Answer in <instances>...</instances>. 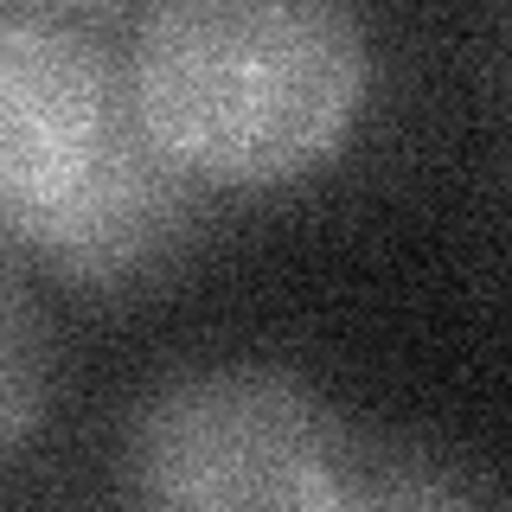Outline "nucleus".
Masks as SVG:
<instances>
[{
  "instance_id": "1",
  "label": "nucleus",
  "mask_w": 512,
  "mask_h": 512,
  "mask_svg": "<svg viewBox=\"0 0 512 512\" xmlns=\"http://www.w3.org/2000/svg\"><path fill=\"white\" fill-rule=\"evenodd\" d=\"M186 180L84 32L32 7L0 20V218L13 244L71 282L116 288L173 250Z\"/></svg>"
},
{
  "instance_id": "2",
  "label": "nucleus",
  "mask_w": 512,
  "mask_h": 512,
  "mask_svg": "<svg viewBox=\"0 0 512 512\" xmlns=\"http://www.w3.org/2000/svg\"><path fill=\"white\" fill-rule=\"evenodd\" d=\"M128 90L192 180L276 186L346 141L365 39L340 0H160L135 32Z\"/></svg>"
},
{
  "instance_id": "3",
  "label": "nucleus",
  "mask_w": 512,
  "mask_h": 512,
  "mask_svg": "<svg viewBox=\"0 0 512 512\" xmlns=\"http://www.w3.org/2000/svg\"><path fill=\"white\" fill-rule=\"evenodd\" d=\"M122 474L135 500L173 512L340 506L346 442L333 416L276 372H192L135 410Z\"/></svg>"
},
{
  "instance_id": "4",
  "label": "nucleus",
  "mask_w": 512,
  "mask_h": 512,
  "mask_svg": "<svg viewBox=\"0 0 512 512\" xmlns=\"http://www.w3.org/2000/svg\"><path fill=\"white\" fill-rule=\"evenodd\" d=\"M480 480L448 474V461L429 455H346V480H340V506L365 500V506H455V500H480Z\"/></svg>"
},
{
  "instance_id": "5",
  "label": "nucleus",
  "mask_w": 512,
  "mask_h": 512,
  "mask_svg": "<svg viewBox=\"0 0 512 512\" xmlns=\"http://www.w3.org/2000/svg\"><path fill=\"white\" fill-rule=\"evenodd\" d=\"M0 378H7V397H0V436H7V448H20L26 442V423H32V333H26V301L20 295H7Z\"/></svg>"
},
{
  "instance_id": "6",
  "label": "nucleus",
  "mask_w": 512,
  "mask_h": 512,
  "mask_svg": "<svg viewBox=\"0 0 512 512\" xmlns=\"http://www.w3.org/2000/svg\"><path fill=\"white\" fill-rule=\"evenodd\" d=\"M26 7H45V13H103V7H122V0H26Z\"/></svg>"
}]
</instances>
